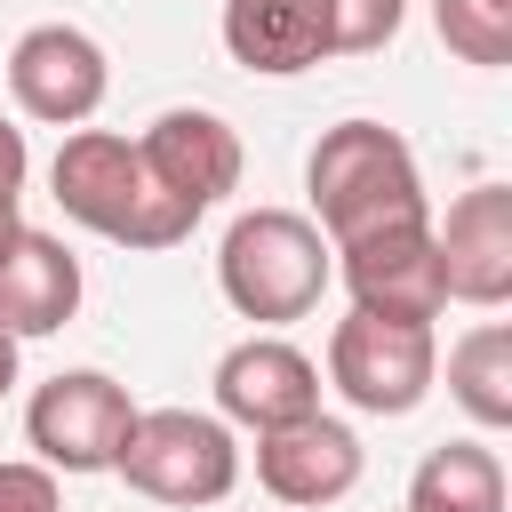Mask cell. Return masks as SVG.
Instances as JSON below:
<instances>
[{"instance_id": "obj_8", "label": "cell", "mask_w": 512, "mask_h": 512, "mask_svg": "<svg viewBox=\"0 0 512 512\" xmlns=\"http://www.w3.org/2000/svg\"><path fill=\"white\" fill-rule=\"evenodd\" d=\"M136 160H144V176H152L192 224L240 184V136H232L224 112H200V104L160 112V120L136 136Z\"/></svg>"}, {"instance_id": "obj_9", "label": "cell", "mask_w": 512, "mask_h": 512, "mask_svg": "<svg viewBox=\"0 0 512 512\" xmlns=\"http://www.w3.org/2000/svg\"><path fill=\"white\" fill-rule=\"evenodd\" d=\"M432 256H440L448 304L496 312V304L512 296V184H472V192L432 224Z\"/></svg>"}, {"instance_id": "obj_14", "label": "cell", "mask_w": 512, "mask_h": 512, "mask_svg": "<svg viewBox=\"0 0 512 512\" xmlns=\"http://www.w3.org/2000/svg\"><path fill=\"white\" fill-rule=\"evenodd\" d=\"M72 312H80V256L56 232L24 224L0 256V328L24 344V336H56Z\"/></svg>"}, {"instance_id": "obj_20", "label": "cell", "mask_w": 512, "mask_h": 512, "mask_svg": "<svg viewBox=\"0 0 512 512\" xmlns=\"http://www.w3.org/2000/svg\"><path fill=\"white\" fill-rule=\"evenodd\" d=\"M24 168H32L24 128H16V120H0V192H24Z\"/></svg>"}, {"instance_id": "obj_13", "label": "cell", "mask_w": 512, "mask_h": 512, "mask_svg": "<svg viewBox=\"0 0 512 512\" xmlns=\"http://www.w3.org/2000/svg\"><path fill=\"white\" fill-rule=\"evenodd\" d=\"M224 48L264 80L312 72L336 56V0H224Z\"/></svg>"}, {"instance_id": "obj_17", "label": "cell", "mask_w": 512, "mask_h": 512, "mask_svg": "<svg viewBox=\"0 0 512 512\" xmlns=\"http://www.w3.org/2000/svg\"><path fill=\"white\" fill-rule=\"evenodd\" d=\"M432 24L464 64L480 72L512 64V0H432Z\"/></svg>"}, {"instance_id": "obj_7", "label": "cell", "mask_w": 512, "mask_h": 512, "mask_svg": "<svg viewBox=\"0 0 512 512\" xmlns=\"http://www.w3.org/2000/svg\"><path fill=\"white\" fill-rule=\"evenodd\" d=\"M104 88H112V64H104L96 32H80V24H32V32H16V48H8V96H16L24 120L80 128V120H96Z\"/></svg>"}, {"instance_id": "obj_1", "label": "cell", "mask_w": 512, "mask_h": 512, "mask_svg": "<svg viewBox=\"0 0 512 512\" xmlns=\"http://www.w3.org/2000/svg\"><path fill=\"white\" fill-rule=\"evenodd\" d=\"M304 192H312V224H320L328 256L352 248V240L400 232V224H432L416 152L384 120H336L304 160Z\"/></svg>"}, {"instance_id": "obj_11", "label": "cell", "mask_w": 512, "mask_h": 512, "mask_svg": "<svg viewBox=\"0 0 512 512\" xmlns=\"http://www.w3.org/2000/svg\"><path fill=\"white\" fill-rule=\"evenodd\" d=\"M336 280L352 288V312H384V320H440V304H448L432 224H400V232L336 248Z\"/></svg>"}, {"instance_id": "obj_5", "label": "cell", "mask_w": 512, "mask_h": 512, "mask_svg": "<svg viewBox=\"0 0 512 512\" xmlns=\"http://www.w3.org/2000/svg\"><path fill=\"white\" fill-rule=\"evenodd\" d=\"M440 376V336L432 320H384V312H344L328 336V384L360 416H408Z\"/></svg>"}, {"instance_id": "obj_12", "label": "cell", "mask_w": 512, "mask_h": 512, "mask_svg": "<svg viewBox=\"0 0 512 512\" xmlns=\"http://www.w3.org/2000/svg\"><path fill=\"white\" fill-rule=\"evenodd\" d=\"M216 408L248 432H280L296 416H320V368L288 336H248L216 360Z\"/></svg>"}, {"instance_id": "obj_2", "label": "cell", "mask_w": 512, "mask_h": 512, "mask_svg": "<svg viewBox=\"0 0 512 512\" xmlns=\"http://www.w3.org/2000/svg\"><path fill=\"white\" fill-rule=\"evenodd\" d=\"M48 192L72 224L120 240V248H176L192 232V216L144 176L136 144L112 136V128H72L56 144V168H48Z\"/></svg>"}, {"instance_id": "obj_16", "label": "cell", "mask_w": 512, "mask_h": 512, "mask_svg": "<svg viewBox=\"0 0 512 512\" xmlns=\"http://www.w3.org/2000/svg\"><path fill=\"white\" fill-rule=\"evenodd\" d=\"M408 512H504V464L480 440H448L416 464Z\"/></svg>"}, {"instance_id": "obj_18", "label": "cell", "mask_w": 512, "mask_h": 512, "mask_svg": "<svg viewBox=\"0 0 512 512\" xmlns=\"http://www.w3.org/2000/svg\"><path fill=\"white\" fill-rule=\"evenodd\" d=\"M408 0H336V56H376L400 32Z\"/></svg>"}, {"instance_id": "obj_3", "label": "cell", "mask_w": 512, "mask_h": 512, "mask_svg": "<svg viewBox=\"0 0 512 512\" xmlns=\"http://www.w3.org/2000/svg\"><path fill=\"white\" fill-rule=\"evenodd\" d=\"M328 280H336V256H328L320 224L296 208H248V216H232V232L216 248V288L256 328L304 320L328 296Z\"/></svg>"}, {"instance_id": "obj_19", "label": "cell", "mask_w": 512, "mask_h": 512, "mask_svg": "<svg viewBox=\"0 0 512 512\" xmlns=\"http://www.w3.org/2000/svg\"><path fill=\"white\" fill-rule=\"evenodd\" d=\"M0 512H64V488L48 464H0Z\"/></svg>"}, {"instance_id": "obj_6", "label": "cell", "mask_w": 512, "mask_h": 512, "mask_svg": "<svg viewBox=\"0 0 512 512\" xmlns=\"http://www.w3.org/2000/svg\"><path fill=\"white\" fill-rule=\"evenodd\" d=\"M128 424H136V400H128V384L104 376V368H64V376H48V384L32 392V408H24L32 464H48V472H112Z\"/></svg>"}, {"instance_id": "obj_22", "label": "cell", "mask_w": 512, "mask_h": 512, "mask_svg": "<svg viewBox=\"0 0 512 512\" xmlns=\"http://www.w3.org/2000/svg\"><path fill=\"white\" fill-rule=\"evenodd\" d=\"M8 384H16V336L0 328V400H8Z\"/></svg>"}, {"instance_id": "obj_10", "label": "cell", "mask_w": 512, "mask_h": 512, "mask_svg": "<svg viewBox=\"0 0 512 512\" xmlns=\"http://www.w3.org/2000/svg\"><path fill=\"white\" fill-rule=\"evenodd\" d=\"M360 464H368L360 456V432L336 424V416H296L280 432H256V480L288 512H320V504L352 496L360 488Z\"/></svg>"}, {"instance_id": "obj_4", "label": "cell", "mask_w": 512, "mask_h": 512, "mask_svg": "<svg viewBox=\"0 0 512 512\" xmlns=\"http://www.w3.org/2000/svg\"><path fill=\"white\" fill-rule=\"evenodd\" d=\"M112 472L152 504H224L240 480V440L224 416L200 408H136Z\"/></svg>"}, {"instance_id": "obj_21", "label": "cell", "mask_w": 512, "mask_h": 512, "mask_svg": "<svg viewBox=\"0 0 512 512\" xmlns=\"http://www.w3.org/2000/svg\"><path fill=\"white\" fill-rule=\"evenodd\" d=\"M16 200H24V192H0V256H8V240L24 232V216H16Z\"/></svg>"}, {"instance_id": "obj_15", "label": "cell", "mask_w": 512, "mask_h": 512, "mask_svg": "<svg viewBox=\"0 0 512 512\" xmlns=\"http://www.w3.org/2000/svg\"><path fill=\"white\" fill-rule=\"evenodd\" d=\"M448 392H456V408L480 432H504L512 424V328L504 320H480L472 336L448 344Z\"/></svg>"}]
</instances>
